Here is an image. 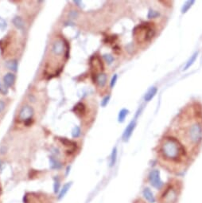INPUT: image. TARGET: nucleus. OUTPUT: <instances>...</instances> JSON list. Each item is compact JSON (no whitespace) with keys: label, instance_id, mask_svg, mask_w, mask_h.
<instances>
[{"label":"nucleus","instance_id":"obj_32","mask_svg":"<svg viewBox=\"0 0 202 203\" xmlns=\"http://www.w3.org/2000/svg\"><path fill=\"white\" fill-rule=\"evenodd\" d=\"M69 170H70V167H68L67 170H66V175H68V174H69Z\"/></svg>","mask_w":202,"mask_h":203},{"label":"nucleus","instance_id":"obj_10","mask_svg":"<svg viewBox=\"0 0 202 203\" xmlns=\"http://www.w3.org/2000/svg\"><path fill=\"white\" fill-rule=\"evenodd\" d=\"M93 80L98 85L99 87H103L107 83V76L105 73H100L93 77Z\"/></svg>","mask_w":202,"mask_h":203},{"label":"nucleus","instance_id":"obj_24","mask_svg":"<svg viewBox=\"0 0 202 203\" xmlns=\"http://www.w3.org/2000/svg\"><path fill=\"white\" fill-rule=\"evenodd\" d=\"M193 3H194V1H193V0H192V1H188V2H186L184 4V6H183L182 10H181V12L185 13L186 11L190 9V7H191V6L193 5Z\"/></svg>","mask_w":202,"mask_h":203},{"label":"nucleus","instance_id":"obj_8","mask_svg":"<svg viewBox=\"0 0 202 203\" xmlns=\"http://www.w3.org/2000/svg\"><path fill=\"white\" fill-rule=\"evenodd\" d=\"M59 140L60 141V143H61L62 144L64 145L65 147L69 148L68 152H69V153H73V152L76 151V143L74 141L69 140V139H66V138H60Z\"/></svg>","mask_w":202,"mask_h":203},{"label":"nucleus","instance_id":"obj_30","mask_svg":"<svg viewBox=\"0 0 202 203\" xmlns=\"http://www.w3.org/2000/svg\"><path fill=\"white\" fill-rule=\"evenodd\" d=\"M5 103H4V101H2V100H0V113L2 112V111L5 109Z\"/></svg>","mask_w":202,"mask_h":203},{"label":"nucleus","instance_id":"obj_11","mask_svg":"<svg viewBox=\"0 0 202 203\" xmlns=\"http://www.w3.org/2000/svg\"><path fill=\"white\" fill-rule=\"evenodd\" d=\"M73 111L74 112V113L76 116H82L84 114L85 112H86V108H85V105L83 103L79 102V103L76 104L74 107H73Z\"/></svg>","mask_w":202,"mask_h":203},{"label":"nucleus","instance_id":"obj_23","mask_svg":"<svg viewBox=\"0 0 202 203\" xmlns=\"http://www.w3.org/2000/svg\"><path fill=\"white\" fill-rule=\"evenodd\" d=\"M80 133H81V132H80V128L79 127L76 126L75 128H73V131H72V135H73V138H78L80 135Z\"/></svg>","mask_w":202,"mask_h":203},{"label":"nucleus","instance_id":"obj_14","mask_svg":"<svg viewBox=\"0 0 202 203\" xmlns=\"http://www.w3.org/2000/svg\"><path fill=\"white\" fill-rule=\"evenodd\" d=\"M50 167H51V169L58 170L62 167V164L53 156L50 157Z\"/></svg>","mask_w":202,"mask_h":203},{"label":"nucleus","instance_id":"obj_9","mask_svg":"<svg viewBox=\"0 0 202 203\" xmlns=\"http://www.w3.org/2000/svg\"><path fill=\"white\" fill-rule=\"evenodd\" d=\"M135 125H136V123H135V121L134 120V121H131V123H129V125L127 127L126 130H125L123 135V141H127L128 139H130L131 135H132V132H133L134 129H135Z\"/></svg>","mask_w":202,"mask_h":203},{"label":"nucleus","instance_id":"obj_28","mask_svg":"<svg viewBox=\"0 0 202 203\" xmlns=\"http://www.w3.org/2000/svg\"><path fill=\"white\" fill-rule=\"evenodd\" d=\"M157 16H158V13L156 12V11L151 10V11H149V13H148V18H156Z\"/></svg>","mask_w":202,"mask_h":203},{"label":"nucleus","instance_id":"obj_31","mask_svg":"<svg viewBox=\"0 0 202 203\" xmlns=\"http://www.w3.org/2000/svg\"><path fill=\"white\" fill-rule=\"evenodd\" d=\"M69 16L71 17L72 18H75L77 16V12L76 11H72L71 12L69 13Z\"/></svg>","mask_w":202,"mask_h":203},{"label":"nucleus","instance_id":"obj_5","mask_svg":"<svg viewBox=\"0 0 202 203\" xmlns=\"http://www.w3.org/2000/svg\"><path fill=\"white\" fill-rule=\"evenodd\" d=\"M178 198V193L174 186H169L161 194L160 198L161 203H176Z\"/></svg>","mask_w":202,"mask_h":203},{"label":"nucleus","instance_id":"obj_18","mask_svg":"<svg viewBox=\"0 0 202 203\" xmlns=\"http://www.w3.org/2000/svg\"><path fill=\"white\" fill-rule=\"evenodd\" d=\"M7 67L13 71H17L18 69V62L16 60H11L7 62Z\"/></svg>","mask_w":202,"mask_h":203},{"label":"nucleus","instance_id":"obj_17","mask_svg":"<svg viewBox=\"0 0 202 203\" xmlns=\"http://www.w3.org/2000/svg\"><path fill=\"white\" fill-rule=\"evenodd\" d=\"M13 23L15 27H17L19 30H22L23 27H24V22H23V20L20 17H15V18L13 19Z\"/></svg>","mask_w":202,"mask_h":203},{"label":"nucleus","instance_id":"obj_7","mask_svg":"<svg viewBox=\"0 0 202 203\" xmlns=\"http://www.w3.org/2000/svg\"><path fill=\"white\" fill-rule=\"evenodd\" d=\"M90 66L91 69H92V71H93V73H92L93 77H94L96 75L102 73V70H103V64H102V61H100L99 57H97V56H93V57L91 58Z\"/></svg>","mask_w":202,"mask_h":203},{"label":"nucleus","instance_id":"obj_29","mask_svg":"<svg viewBox=\"0 0 202 203\" xmlns=\"http://www.w3.org/2000/svg\"><path fill=\"white\" fill-rule=\"evenodd\" d=\"M116 80H117V75L115 74L113 77H112V80H111V83H110L111 88H113L114 86H115V83H116Z\"/></svg>","mask_w":202,"mask_h":203},{"label":"nucleus","instance_id":"obj_15","mask_svg":"<svg viewBox=\"0 0 202 203\" xmlns=\"http://www.w3.org/2000/svg\"><path fill=\"white\" fill-rule=\"evenodd\" d=\"M71 186H72V182H68V183L65 184V185L63 186L62 189L60 190V193H59V195H58V199L59 200L62 199V198H64L65 195V194H67L68 191H69V190L70 189Z\"/></svg>","mask_w":202,"mask_h":203},{"label":"nucleus","instance_id":"obj_22","mask_svg":"<svg viewBox=\"0 0 202 203\" xmlns=\"http://www.w3.org/2000/svg\"><path fill=\"white\" fill-rule=\"evenodd\" d=\"M60 179H59L58 176H55L54 178V183H53V191L55 194L58 193L60 191Z\"/></svg>","mask_w":202,"mask_h":203},{"label":"nucleus","instance_id":"obj_3","mask_svg":"<svg viewBox=\"0 0 202 203\" xmlns=\"http://www.w3.org/2000/svg\"><path fill=\"white\" fill-rule=\"evenodd\" d=\"M187 138L193 144H197L202 139V128L200 123H192L187 130Z\"/></svg>","mask_w":202,"mask_h":203},{"label":"nucleus","instance_id":"obj_19","mask_svg":"<svg viewBox=\"0 0 202 203\" xmlns=\"http://www.w3.org/2000/svg\"><path fill=\"white\" fill-rule=\"evenodd\" d=\"M116 159H117V149H116V147H115L112 150V155H111L110 167H113L114 165H115V162H116Z\"/></svg>","mask_w":202,"mask_h":203},{"label":"nucleus","instance_id":"obj_13","mask_svg":"<svg viewBox=\"0 0 202 203\" xmlns=\"http://www.w3.org/2000/svg\"><path fill=\"white\" fill-rule=\"evenodd\" d=\"M142 195H143L144 198L147 200L149 203H154L155 202V198L154 196L152 191L150 190V188H145L142 191Z\"/></svg>","mask_w":202,"mask_h":203},{"label":"nucleus","instance_id":"obj_26","mask_svg":"<svg viewBox=\"0 0 202 203\" xmlns=\"http://www.w3.org/2000/svg\"><path fill=\"white\" fill-rule=\"evenodd\" d=\"M8 92V87L6 86L4 84H0V93L6 95Z\"/></svg>","mask_w":202,"mask_h":203},{"label":"nucleus","instance_id":"obj_16","mask_svg":"<svg viewBox=\"0 0 202 203\" xmlns=\"http://www.w3.org/2000/svg\"><path fill=\"white\" fill-rule=\"evenodd\" d=\"M156 93H157V88L152 87L151 89H150L149 90H148V92H147L145 95L146 101H149V100H151V99L155 96Z\"/></svg>","mask_w":202,"mask_h":203},{"label":"nucleus","instance_id":"obj_4","mask_svg":"<svg viewBox=\"0 0 202 203\" xmlns=\"http://www.w3.org/2000/svg\"><path fill=\"white\" fill-rule=\"evenodd\" d=\"M34 116V109L31 106L25 105L22 107L18 112V121L23 122L26 126H30L32 123V117Z\"/></svg>","mask_w":202,"mask_h":203},{"label":"nucleus","instance_id":"obj_20","mask_svg":"<svg viewBox=\"0 0 202 203\" xmlns=\"http://www.w3.org/2000/svg\"><path fill=\"white\" fill-rule=\"evenodd\" d=\"M197 55H198V53H197H197H195V54H193V55L191 57H190V59L188 61V62L186 63L185 66V67H184V70H188L189 68H190V66H191L193 64V62H194V61H196V59H197Z\"/></svg>","mask_w":202,"mask_h":203},{"label":"nucleus","instance_id":"obj_1","mask_svg":"<svg viewBox=\"0 0 202 203\" xmlns=\"http://www.w3.org/2000/svg\"><path fill=\"white\" fill-rule=\"evenodd\" d=\"M159 152L163 159L170 162H180L185 155L184 147L174 137H166L163 139Z\"/></svg>","mask_w":202,"mask_h":203},{"label":"nucleus","instance_id":"obj_6","mask_svg":"<svg viewBox=\"0 0 202 203\" xmlns=\"http://www.w3.org/2000/svg\"><path fill=\"white\" fill-rule=\"evenodd\" d=\"M149 181L153 187L156 189H161L163 182L160 177V172L158 170H153L149 175Z\"/></svg>","mask_w":202,"mask_h":203},{"label":"nucleus","instance_id":"obj_21","mask_svg":"<svg viewBox=\"0 0 202 203\" xmlns=\"http://www.w3.org/2000/svg\"><path fill=\"white\" fill-rule=\"evenodd\" d=\"M127 114H128L127 109H122V110L119 112V116H118V120H119V122H123L125 118H126V116H127Z\"/></svg>","mask_w":202,"mask_h":203},{"label":"nucleus","instance_id":"obj_12","mask_svg":"<svg viewBox=\"0 0 202 203\" xmlns=\"http://www.w3.org/2000/svg\"><path fill=\"white\" fill-rule=\"evenodd\" d=\"M3 81L6 86H7L8 88L11 87L15 81V76L12 73H7L3 77Z\"/></svg>","mask_w":202,"mask_h":203},{"label":"nucleus","instance_id":"obj_25","mask_svg":"<svg viewBox=\"0 0 202 203\" xmlns=\"http://www.w3.org/2000/svg\"><path fill=\"white\" fill-rule=\"evenodd\" d=\"M103 57H104L105 61H107V63H108L109 65L113 62L114 57H112V55H110V54H105V55H103Z\"/></svg>","mask_w":202,"mask_h":203},{"label":"nucleus","instance_id":"obj_2","mask_svg":"<svg viewBox=\"0 0 202 203\" xmlns=\"http://www.w3.org/2000/svg\"><path fill=\"white\" fill-rule=\"evenodd\" d=\"M154 34V31L148 23L137 26L133 31V35L138 42H147L150 41Z\"/></svg>","mask_w":202,"mask_h":203},{"label":"nucleus","instance_id":"obj_27","mask_svg":"<svg viewBox=\"0 0 202 203\" xmlns=\"http://www.w3.org/2000/svg\"><path fill=\"white\" fill-rule=\"evenodd\" d=\"M109 100H110V96H109V95L105 96L104 98L103 99V100L101 101V106H102V107H105V106L108 104V102H109Z\"/></svg>","mask_w":202,"mask_h":203}]
</instances>
